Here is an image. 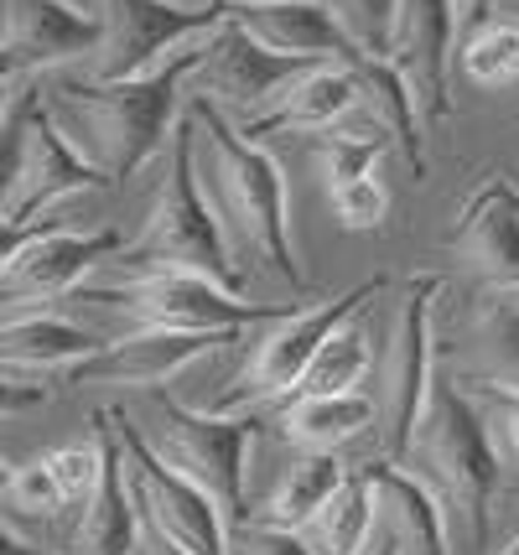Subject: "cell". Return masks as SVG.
<instances>
[{"instance_id":"obj_32","label":"cell","mask_w":519,"mask_h":555,"mask_svg":"<svg viewBox=\"0 0 519 555\" xmlns=\"http://www.w3.org/2000/svg\"><path fill=\"white\" fill-rule=\"evenodd\" d=\"M74 508L63 499V488L52 478L48 457L37 462H11V473H5V525H16L22 530L26 519H37V525H57V519H68Z\"/></svg>"},{"instance_id":"obj_39","label":"cell","mask_w":519,"mask_h":555,"mask_svg":"<svg viewBox=\"0 0 519 555\" xmlns=\"http://www.w3.org/2000/svg\"><path fill=\"white\" fill-rule=\"evenodd\" d=\"M369 555H395V545L385 540V530H379V540H374V545H369Z\"/></svg>"},{"instance_id":"obj_29","label":"cell","mask_w":519,"mask_h":555,"mask_svg":"<svg viewBox=\"0 0 519 555\" xmlns=\"http://www.w3.org/2000/svg\"><path fill=\"white\" fill-rule=\"evenodd\" d=\"M374 374V343L364 333V312L348 317L343 327L317 348L312 369L301 374L297 395H333V389H359Z\"/></svg>"},{"instance_id":"obj_41","label":"cell","mask_w":519,"mask_h":555,"mask_svg":"<svg viewBox=\"0 0 519 555\" xmlns=\"http://www.w3.org/2000/svg\"><path fill=\"white\" fill-rule=\"evenodd\" d=\"M219 5H245V0H219Z\"/></svg>"},{"instance_id":"obj_27","label":"cell","mask_w":519,"mask_h":555,"mask_svg":"<svg viewBox=\"0 0 519 555\" xmlns=\"http://www.w3.org/2000/svg\"><path fill=\"white\" fill-rule=\"evenodd\" d=\"M457 374L519 395V296L515 291H483V301L472 312V363L457 369Z\"/></svg>"},{"instance_id":"obj_31","label":"cell","mask_w":519,"mask_h":555,"mask_svg":"<svg viewBox=\"0 0 519 555\" xmlns=\"http://www.w3.org/2000/svg\"><path fill=\"white\" fill-rule=\"evenodd\" d=\"M463 73L478 89H509L519 83V16H489L463 37Z\"/></svg>"},{"instance_id":"obj_16","label":"cell","mask_w":519,"mask_h":555,"mask_svg":"<svg viewBox=\"0 0 519 555\" xmlns=\"http://www.w3.org/2000/svg\"><path fill=\"white\" fill-rule=\"evenodd\" d=\"M446 255L468 275H478L483 291L519 296V182L504 167L483 171L478 188L463 197Z\"/></svg>"},{"instance_id":"obj_25","label":"cell","mask_w":519,"mask_h":555,"mask_svg":"<svg viewBox=\"0 0 519 555\" xmlns=\"http://www.w3.org/2000/svg\"><path fill=\"white\" fill-rule=\"evenodd\" d=\"M348 473H353V467H348L338 452H297V457L281 467V478L271 483V493L260 499V508H249L245 525H265V530L297 534L301 525L348 483Z\"/></svg>"},{"instance_id":"obj_21","label":"cell","mask_w":519,"mask_h":555,"mask_svg":"<svg viewBox=\"0 0 519 555\" xmlns=\"http://www.w3.org/2000/svg\"><path fill=\"white\" fill-rule=\"evenodd\" d=\"M364 467L379 488V530L395 545V555H452V534H446L442 504L431 499V488L390 457H374Z\"/></svg>"},{"instance_id":"obj_15","label":"cell","mask_w":519,"mask_h":555,"mask_svg":"<svg viewBox=\"0 0 519 555\" xmlns=\"http://www.w3.org/2000/svg\"><path fill=\"white\" fill-rule=\"evenodd\" d=\"M249 333H182V327H130L120 338H109L89 363H78L68 385L78 389H151L172 385L177 374H187L198 359L219 353L223 343H239Z\"/></svg>"},{"instance_id":"obj_8","label":"cell","mask_w":519,"mask_h":555,"mask_svg":"<svg viewBox=\"0 0 519 555\" xmlns=\"http://www.w3.org/2000/svg\"><path fill=\"white\" fill-rule=\"evenodd\" d=\"M5 197H0V223L5 234H22L37 214H48L57 203L78 193H104L115 177L94 167L68 130L57 125L48 99H5Z\"/></svg>"},{"instance_id":"obj_33","label":"cell","mask_w":519,"mask_h":555,"mask_svg":"<svg viewBox=\"0 0 519 555\" xmlns=\"http://www.w3.org/2000/svg\"><path fill=\"white\" fill-rule=\"evenodd\" d=\"M338 26L348 31V42L364 52H385L390 57V42H395V22H400V0H322Z\"/></svg>"},{"instance_id":"obj_12","label":"cell","mask_w":519,"mask_h":555,"mask_svg":"<svg viewBox=\"0 0 519 555\" xmlns=\"http://www.w3.org/2000/svg\"><path fill=\"white\" fill-rule=\"evenodd\" d=\"M125 240L115 229H22L5 234V266H0V286H5V312H31V307H57L68 301L78 286H89V270L115 260Z\"/></svg>"},{"instance_id":"obj_26","label":"cell","mask_w":519,"mask_h":555,"mask_svg":"<svg viewBox=\"0 0 519 555\" xmlns=\"http://www.w3.org/2000/svg\"><path fill=\"white\" fill-rule=\"evenodd\" d=\"M297 534L312 555H369V545L379 540V488L369 467H353L348 483Z\"/></svg>"},{"instance_id":"obj_13","label":"cell","mask_w":519,"mask_h":555,"mask_svg":"<svg viewBox=\"0 0 519 555\" xmlns=\"http://www.w3.org/2000/svg\"><path fill=\"white\" fill-rule=\"evenodd\" d=\"M104 42V11H78L68 0H5V99L22 94L26 78H42L68 63H94Z\"/></svg>"},{"instance_id":"obj_11","label":"cell","mask_w":519,"mask_h":555,"mask_svg":"<svg viewBox=\"0 0 519 555\" xmlns=\"http://www.w3.org/2000/svg\"><path fill=\"white\" fill-rule=\"evenodd\" d=\"M229 22L219 0H104V42L83 78L120 83L161 68L187 42H203L208 31Z\"/></svg>"},{"instance_id":"obj_28","label":"cell","mask_w":519,"mask_h":555,"mask_svg":"<svg viewBox=\"0 0 519 555\" xmlns=\"http://www.w3.org/2000/svg\"><path fill=\"white\" fill-rule=\"evenodd\" d=\"M390 145H395V135L379 130V125H364V130H348V125L317 130V135H312V162H317V171H322V188L338 193V188L359 182V177H374L379 156H385Z\"/></svg>"},{"instance_id":"obj_22","label":"cell","mask_w":519,"mask_h":555,"mask_svg":"<svg viewBox=\"0 0 519 555\" xmlns=\"http://www.w3.org/2000/svg\"><path fill=\"white\" fill-rule=\"evenodd\" d=\"M271 426L297 452H343L379 426V405L369 389H333V395H291L271 411Z\"/></svg>"},{"instance_id":"obj_23","label":"cell","mask_w":519,"mask_h":555,"mask_svg":"<svg viewBox=\"0 0 519 555\" xmlns=\"http://www.w3.org/2000/svg\"><path fill=\"white\" fill-rule=\"evenodd\" d=\"M104 436H109V467H104L100 493L89 499V508L78 514L74 540L63 555H141V504H135V488H130V467L115 431H109V415L100 411Z\"/></svg>"},{"instance_id":"obj_3","label":"cell","mask_w":519,"mask_h":555,"mask_svg":"<svg viewBox=\"0 0 519 555\" xmlns=\"http://www.w3.org/2000/svg\"><path fill=\"white\" fill-rule=\"evenodd\" d=\"M400 467H411L442 504L452 555H494V514L504 483L483 415L457 374H437V389L411 431Z\"/></svg>"},{"instance_id":"obj_6","label":"cell","mask_w":519,"mask_h":555,"mask_svg":"<svg viewBox=\"0 0 519 555\" xmlns=\"http://www.w3.org/2000/svg\"><path fill=\"white\" fill-rule=\"evenodd\" d=\"M390 281H364L353 291H338V296H322V301H307V307H291L286 317H275L265 327L249 333V353L245 363L234 369V379L223 385V395L213 400V411L229 415H265L275 411L281 400H291L301 385V374L312 369L317 348L348 317L369 312L374 296H385Z\"/></svg>"},{"instance_id":"obj_19","label":"cell","mask_w":519,"mask_h":555,"mask_svg":"<svg viewBox=\"0 0 519 555\" xmlns=\"http://www.w3.org/2000/svg\"><path fill=\"white\" fill-rule=\"evenodd\" d=\"M109 338L83 327L74 317L31 307V312H5L0 322V374H26V379H68L78 363H89Z\"/></svg>"},{"instance_id":"obj_34","label":"cell","mask_w":519,"mask_h":555,"mask_svg":"<svg viewBox=\"0 0 519 555\" xmlns=\"http://www.w3.org/2000/svg\"><path fill=\"white\" fill-rule=\"evenodd\" d=\"M327 203H333V218L343 223L348 234H369L390 214V197H385V188L374 177H359V182H348L338 193H327Z\"/></svg>"},{"instance_id":"obj_10","label":"cell","mask_w":519,"mask_h":555,"mask_svg":"<svg viewBox=\"0 0 519 555\" xmlns=\"http://www.w3.org/2000/svg\"><path fill=\"white\" fill-rule=\"evenodd\" d=\"M104 415H109V431H115L125 452L141 514L156 519L161 530H172L193 555H234V519L223 514L219 499L208 488H198L193 478H182L125 411H104Z\"/></svg>"},{"instance_id":"obj_42","label":"cell","mask_w":519,"mask_h":555,"mask_svg":"<svg viewBox=\"0 0 519 555\" xmlns=\"http://www.w3.org/2000/svg\"><path fill=\"white\" fill-rule=\"evenodd\" d=\"M515 125H519V115H515Z\"/></svg>"},{"instance_id":"obj_5","label":"cell","mask_w":519,"mask_h":555,"mask_svg":"<svg viewBox=\"0 0 519 555\" xmlns=\"http://www.w3.org/2000/svg\"><path fill=\"white\" fill-rule=\"evenodd\" d=\"M68 301L125 317V327H182V333H255L291 307H260L198 270H115L78 286Z\"/></svg>"},{"instance_id":"obj_30","label":"cell","mask_w":519,"mask_h":555,"mask_svg":"<svg viewBox=\"0 0 519 555\" xmlns=\"http://www.w3.org/2000/svg\"><path fill=\"white\" fill-rule=\"evenodd\" d=\"M457 379H463V389L472 395V405L483 415V431H489V447H494L504 499L519 504V395L515 389L483 385V379H468V374H457Z\"/></svg>"},{"instance_id":"obj_36","label":"cell","mask_w":519,"mask_h":555,"mask_svg":"<svg viewBox=\"0 0 519 555\" xmlns=\"http://www.w3.org/2000/svg\"><path fill=\"white\" fill-rule=\"evenodd\" d=\"M141 551H146V555H193L172 530H161V525H156V519H146V514H141Z\"/></svg>"},{"instance_id":"obj_1","label":"cell","mask_w":519,"mask_h":555,"mask_svg":"<svg viewBox=\"0 0 519 555\" xmlns=\"http://www.w3.org/2000/svg\"><path fill=\"white\" fill-rule=\"evenodd\" d=\"M193 130H198V177L203 193L219 214V229L239 266H271L281 281L307 291V270L291 244V208H286V171L265 141H249L239 125H229L223 109L208 99L187 104Z\"/></svg>"},{"instance_id":"obj_18","label":"cell","mask_w":519,"mask_h":555,"mask_svg":"<svg viewBox=\"0 0 519 555\" xmlns=\"http://www.w3.org/2000/svg\"><path fill=\"white\" fill-rule=\"evenodd\" d=\"M359 115V68L353 63H312L307 73H297L281 94L245 120L249 141H271V135H317V130H333Z\"/></svg>"},{"instance_id":"obj_20","label":"cell","mask_w":519,"mask_h":555,"mask_svg":"<svg viewBox=\"0 0 519 555\" xmlns=\"http://www.w3.org/2000/svg\"><path fill=\"white\" fill-rule=\"evenodd\" d=\"M229 22L245 26L255 42L286 57H307V63H343L353 42L338 26V16L322 0H245V5H223Z\"/></svg>"},{"instance_id":"obj_24","label":"cell","mask_w":519,"mask_h":555,"mask_svg":"<svg viewBox=\"0 0 519 555\" xmlns=\"http://www.w3.org/2000/svg\"><path fill=\"white\" fill-rule=\"evenodd\" d=\"M343 63L359 68V109L369 115V125L395 135L411 171L420 177L426 171V120H420V104L411 94V83H405V73L385 52H364V48H353Z\"/></svg>"},{"instance_id":"obj_14","label":"cell","mask_w":519,"mask_h":555,"mask_svg":"<svg viewBox=\"0 0 519 555\" xmlns=\"http://www.w3.org/2000/svg\"><path fill=\"white\" fill-rule=\"evenodd\" d=\"M307 68H312L307 57L271 52L265 42H255L245 26L223 22L219 31L203 42V63H198V73H193V83H187V94L208 99L213 109H223V115H234V120L245 125Z\"/></svg>"},{"instance_id":"obj_37","label":"cell","mask_w":519,"mask_h":555,"mask_svg":"<svg viewBox=\"0 0 519 555\" xmlns=\"http://www.w3.org/2000/svg\"><path fill=\"white\" fill-rule=\"evenodd\" d=\"M452 11H457V31L468 37L472 26H483L494 16V0H452Z\"/></svg>"},{"instance_id":"obj_9","label":"cell","mask_w":519,"mask_h":555,"mask_svg":"<svg viewBox=\"0 0 519 555\" xmlns=\"http://www.w3.org/2000/svg\"><path fill=\"white\" fill-rule=\"evenodd\" d=\"M141 426V421H135ZM260 415H229V411H187L177 400H151L146 405V441L172 462L182 478H193L198 488H208L223 504V514L239 525L245 519V457L255 441Z\"/></svg>"},{"instance_id":"obj_35","label":"cell","mask_w":519,"mask_h":555,"mask_svg":"<svg viewBox=\"0 0 519 555\" xmlns=\"http://www.w3.org/2000/svg\"><path fill=\"white\" fill-rule=\"evenodd\" d=\"M234 555H312L291 530H265V525H239L234 530Z\"/></svg>"},{"instance_id":"obj_40","label":"cell","mask_w":519,"mask_h":555,"mask_svg":"<svg viewBox=\"0 0 519 555\" xmlns=\"http://www.w3.org/2000/svg\"><path fill=\"white\" fill-rule=\"evenodd\" d=\"M494 555H519V530L509 534V545H504V551H494Z\"/></svg>"},{"instance_id":"obj_38","label":"cell","mask_w":519,"mask_h":555,"mask_svg":"<svg viewBox=\"0 0 519 555\" xmlns=\"http://www.w3.org/2000/svg\"><path fill=\"white\" fill-rule=\"evenodd\" d=\"M5 555H42V551H31V545L22 540V530H11V525H5Z\"/></svg>"},{"instance_id":"obj_17","label":"cell","mask_w":519,"mask_h":555,"mask_svg":"<svg viewBox=\"0 0 519 555\" xmlns=\"http://www.w3.org/2000/svg\"><path fill=\"white\" fill-rule=\"evenodd\" d=\"M457 42H463V31H457L452 0H400L390 63L405 73L426 125L452 120V89L446 83H452V48Z\"/></svg>"},{"instance_id":"obj_2","label":"cell","mask_w":519,"mask_h":555,"mask_svg":"<svg viewBox=\"0 0 519 555\" xmlns=\"http://www.w3.org/2000/svg\"><path fill=\"white\" fill-rule=\"evenodd\" d=\"M203 42H187L161 68L141 73V78H120V83H100V78L74 83L68 78L42 99L57 115V125L68 130V141L94 167L109 171L115 182H125V177L146 171L156 156H167L177 130V104H182V94H187V83H193V73L203 63Z\"/></svg>"},{"instance_id":"obj_4","label":"cell","mask_w":519,"mask_h":555,"mask_svg":"<svg viewBox=\"0 0 519 555\" xmlns=\"http://www.w3.org/2000/svg\"><path fill=\"white\" fill-rule=\"evenodd\" d=\"M115 270H198L229 291H245L249 270L234 260V249L219 229V214L203 193L193 115L177 120L172 145H167V177L156 182L141 234L125 240V249L115 255Z\"/></svg>"},{"instance_id":"obj_7","label":"cell","mask_w":519,"mask_h":555,"mask_svg":"<svg viewBox=\"0 0 519 555\" xmlns=\"http://www.w3.org/2000/svg\"><path fill=\"white\" fill-rule=\"evenodd\" d=\"M442 275L420 270L405 275L395 286V307H390V333L374 359V405H379V457L400 462L411 447L420 411L437 389V296H442Z\"/></svg>"},{"instance_id":"obj_43","label":"cell","mask_w":519,"mask_h":555,"mask_svg":"<svg viewBox=\"0 0 519 555\" xmlns=\"http://www.w3.org/2000/svg\"><path fill=\"white\" fill-rule=\"evenodd\" d=\"M141 555H146V551H141Z\"/></svg>"}]
</instances>
